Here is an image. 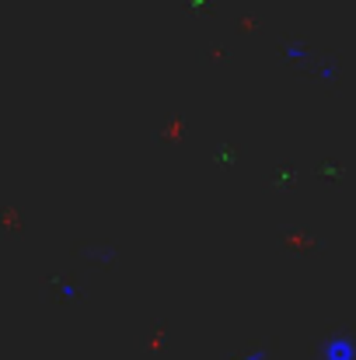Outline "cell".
<instances>
[{
	"label": "cell",
	"instance_id": "1",
	"mask_svg": "<svg viewBox=\"0 0 356 360\" xmlns=\"http://www.w3.org/2000/svg\"><path fill=\"white\" fill-rule=\"evenodd\" d=\"M322 357L325 360H356V343L350 336H332V340L325 343Z\"/></svg>",
	"mask_w": 356,
	"mask_h": 360
}]
</instances>
